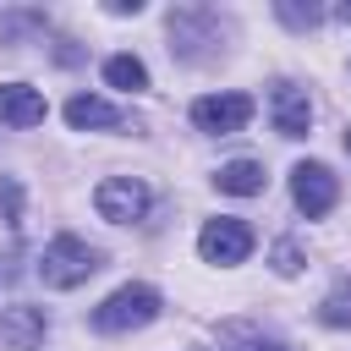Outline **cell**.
<instances>
[{
  "label": "cell",
  "instance_id": "6da1fadb",
  "mask_svg": "<svg viewBox=\"0 0 351 351\" xmlns=\"http://www.w3.org/2000/svg\"><path fill=\"white\" fill-rule=\"evenodd\" d=\"M93 269H99V247H88L82 236H55V241L38 252V280H44L49 291H71V285H82Z\"/></svg>",
  "mask_w": 351,
  "mask_h": 351
},
{
  "label": "cell",
  "instance_id": "7a4b0ae2",
  "mask_svg": "<svg viewBox=\"0 0 351 351\" xmlns=\"http://www.w3.org/2000/svg\"><path fill=\"white\" fill-rule=\"evenodd\" d=\"M154 318H159V291H148V285H121L93 307V329L99 335H126V329H143Z\"/></svg>",
  "mask_w": 351,
  "mask_h": 351
},
{
  "label": "cell",
  "instance_id": "3957f363",
  "mask_svg": "<svg viewBox=\"0 0 351 351\" xmlns=\"http://www.w3.org/2000/svg\"><path fill=\"white\" fill-rule=\"evenodd\" d=\"M192 121H197V132H208V137H230V132H241V126L252 121V99H247V93H203V99L192 104Z\"/></svg>",
  "mask_w": 351,
  "mask_h": 351
},
{
  "label": "cell",
  "instance_id": "277c9868",
  "mask_svg": "<svg viewBox=\"0 0 351 351\" xmlns=\"http://www.w3.org/2000/svg\"><path fill=\"white\" fill-rule=\"evenodd\" d=\"M291 197H296V208H302L307 219H318V214H329V208H335L340 181L329 176V165L307 159V165H296V170H291Z\"/></svg>",
  "mask_w": 351,
  "mask_h": 351
},
{
  "label": "cell",
  "instance_id": "5b68a950",
  "mask_svg": "<svg viewBox=\"0 0 351 351\" xmlns=\"http://www.w3.org/2000/svg\"><path fill=\"white\" fill-rule=\"evenodd\" d=\"M93 208H99L110 225H132V219H143V214H148V186H143V181H132V176H110V181H99Z\"/></svg>",
  "mask_w": 351,
  "mask_h": 351
},
{
  "label": "cell",
  "instance_id": "8992f818",
  "mask_svg": "<svg viewBox=\"0 0 351 351\" xmlns=\"http://www.w3.org/2000/svg\"><path fill=\"white\" fill-rule=\"evenodd\" d=\"M197 252H203V263H241L252 252V230L241 219H208L197 236Z\"/></svg>",
  "mask_w": 351,
  "mask_h": 351
},
{
  "label": "cell",
  "instance_id": "52a82bcc",
  "mask_svg": "<svg viewBox=\"0 0 351 351\" xmlns=\"http://www.w3.org/2000/svg\"><path fill=\"white\" fill-rule=\"evenodd\" d=\"M269 121H274L280 137H307V126H313L307 88H296V82H274V88H269Z\"/></svg>",
  "mask_w": 351,
  "mask_h": 351
},
{
  "label": "cell",
  "instance_id": "ba28073f",
  "mask_svg": "<svg viewBox=\"0 0 351 351\" xmlns=\"http://www.w3.org/2000/svg\"><path fill=\"white\" fill-rule=\"evenodd\" d=\"M44 335H49L44 307H5L0 313V346L5 351H38Z\"/></svg>",
  "mask_w": 351,
  "mask_h": 351
},
{
  "label": "cell",
  "instance_id": "9c48e42d",
  "mask_svg": "<svg viewBox=\"0 0 351 351\" xmlns=\"http://www.w3.org/2000/svg\"><path fill=\"white\" fill-rule=\"evenodd\" d=\"M44 115H49V104H44L38 88H27V82H0V126L27 132V126H38Z\"/></svg>",
  "mask_w": 351,
  "mask_h": 351
},
{
  "label": "cell",
  "instance_id": "30bf717a",
  "mask_svg": "<svg viewBox=\"0 0 351 351\" xmlns=\"http://www.w3.org/2000/svg\"><path fill=\"white\" fill-rule=\"evenodd\" d=\"M66 121L77 132H104V126H121V110L99 93H77V99H66Z\"/></svg>",
  "mask_w": 351,
  "mask_h": 351
},
{
  "label": "cell",
  "instance_id": "8fae6325",
  "mask_svg": "<svg viewBox=\"0 0 351 351\" xmlns=\"http://www.w3.org/2000/svg\"><path fill=\"white\" fill-rule=\"evenodd\" d=\"M219 192H236V197H252V192H263V165L258 159H230V165H219Z\"/></svg>",
  "mask_w": 351,
  "mask_h": 351
},
{
  "label": "cell",
  "instance_id": "7c38bea8",
  "mask_svg": "<svg viewBox=\"0 0 351 351\" xmlns=\"http://www.w3.org/2000/svg\"><path fill=\"white\" fill-rule=\"evenodd\" d=\"M104 82L137 93V88H148V66H143L137 55H110V60H104Z\"/></svg>",
  "mask_w": 351,
  "mask_h": 351
},
{
  "label": "cell",
  "instance_id": "4fadbf2b",
  "mask_svg": "<svg viewBox=\"0 0 351 351\" xmlns=\"http://www.w3.org/2000/svg\"><path fill=\"white\" fill-rule=\"evenodd\" d=\"M318 318H324L329 329H346V324H351V280H340V285H335V291L324 296Z\"/></svg>",
  "mask_w": 351,
  "mask_h": 351
},
{
  "label": "cell",
  "instance_id": "5bb4252c",
  "mask_svg": "<svg viewBox=\"0 0 351 351\" xmlns=\"http://www.w3.org/2000/svg\"><path fill=\"white\" fill-rule=\"evenodd\" d=\"M296 269H302V252H296L291 241H280V247H274V274H296Z\"/></svg>",
  "mask_w": 351,
  "mask_h": 351
},
{
  "label": "cell",
  "instance_id": "9a60e30c",
  "mask_svg": "<svg viewBox=\"0 0 351 351\" xmlns=\"http://www.w3.org/2000/svg\"><path fill=\"white\" fill-rule=\"evenodd\" d=\"M280 16H285V22H296V27H313V22H318V11H313V5H307V11H296V5H280Z\"/></svg>",
  "mask_w": 351,
  "mask_h": 351
},
{
  "label": "cell",
  "instance_id": "2e32d148",
  "mask_svg": "<svg viewBox=\"0 0 351 351\" xmlns=\"http://www.w3.org/2000/svg\"><path fill=\"white\" fill-rule=\"evenodd\" d=\"M252 351H285V346H274V340H258V346H252Z\"/></svg>",
  "mask_w": 351,
  "mask_h": 351
},
{
  "label": "cell",
  "instance_id": "e0dca14e",
  "mask_svg": "<svg viewBox=\"0 0 351 351\" xmlns=\"http://www.w3.org/2000/svg\"><path fill=\"white\" fill-rule=\"evenodd\" d=\"M335 16H340V22H351V5H335Z\"/></svg>",
  "mask_w": 351,
  "mask_h": 351
},
{
  "label": "cell",
  "instance_id": "ac0fdd59",
  "mask_svg": "<svg viewBox=\"0 0 351 351\" xmlns=\"http://www.w3.org/2000/svg\"><path fill=\"white\" fill-rule=\"evenodd\" d=\"M346 148H351V132H346Z\"/></svg>",
  "mask_w": 351,
  "mask_h": 351
}]
</instances>
